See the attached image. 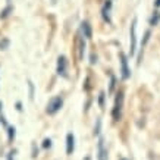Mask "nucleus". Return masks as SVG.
Returning a JSON list of instances; mask_svg holds the SVG:
<instances>
[{
  "label": "nucleus",
  "mask_w": 160,
  "mask_h": 160,
  "mask_svg": "<svg viewBox=\"0 0 160 160\" xmlns=\"http://www.w3.org/2000/svg\"><path fill=\"white\" fill-rule=\"evenodd\" d=\"M62 106H63L62 97L56 96V97L50 98V102L47 103V109H46V112H47L49 115H54V113H58V112L62 109Z\"/></svg>",
  "instance_id": "obj_1"
},
{
  "label": "nucleus",
  "mask_w": 160,
  "mask_h": 160,
  "mask_svg": "<svg viewBox=\"0 0 160 160\" xmlns=\"http://www.w3.org/2000/svg\"><path fill=\"white\" fill-rule=\"evenodd\" d=\"M122 102H123V94L119 92L116 97V103H115V107H113V112H112V116L115 121H119L121 119V112H122Z\"/></svg>",
  "instance_id": "obj_2"
},
{
  "label": "nucleus",
  "mask_w": 160,
  "mask_h": 160,
  "mask_svg": "<svg viewBox=\"0 0 160 160\" xmlns=\"http://www.w3.org/2000/svg\"><path fill=\"white\" fill-rule=\"evenodd\" d=\"M135 28H137V19L132 21V24H131V29H129V46H131V49H129V52H131V56H134L135 54V47H137V35H135Z\"/></svg>",
  "instance_id": "obj_3"
},
{
  "label": "nucleus",
  "mask_w": 160,
  "mask_h": 160,
  "mask_svg": "<svg viewBox=\"0 0 160 160\" xmlns=\"http://www.w3.org/2000/svg\"><path fill=\"white\" fill-rule=\"evenodd\" d=\"M68 60H66V58L65 56H60L58 60V73L60 75V77H68Z\"/></svg>",
  "instance_id": "obj_4"
},
{
  "label": "nucleus",
  "mask_w": 160,
  "mask_h": 160,
  "mask_svg": "<svg viewBox=\"0 0 160 160\" xmlns=\"http://www.w3.org/2000/svg\"><path fill=\"white\" fill-rule=\"evenodd\" d=\"M119 58H121V72H122V78L123 79H128V78L131 77V71L128 68V60H126V56L123 53H119Z\"/></svg>",
  "instance_id": "obj_5"
},
{
  "label": "nucleus",
  "mask_w": 160,
  "mask_h": 160,
  "mask_svg": "<svg viewBox=\"0 0 160 160\" xmlns=\"http://www.w3.org/2000/svg\"><path fill=\"white\" fill-rule=\"evenodd\" d=\"M73 150H75V137H73V134L69 132L66 135V153L71 156L73 153Z\"/></svg>",
  "instance_id": "obj_6"
},
{
  "label": "nucleus",
  "mask_w": 160,
  "mask_h": 160,
  "mask_svg": "<svg viewBox=\"0 0 160 160\" xmlns=\"http://www.w3.org/2000/svg\"><path fill=\"white\" fill-rule=\"evenodd\" d=\"M98 160H107V153L104 148V140H98Z\"/></svg>",
  "instance_id": "obj_7"
},
{
  "label": "nucleus",
  "mask_w": 160,
  "mask_h": 160,
  "mask_svg": "<svg viewBox=\"0 0 160 160\" xmlns=\"http://www.w3.org/2000/svg\"><path fill=\"white\" fill-rule=\"evenodd\" d=\"M81 29H82V32H84V37L91 38V25L88 24V22H82L81 24Z\"/></svg>",
  "instance_id": "obj_8"
},
{
  "label": "nucleus",
  "mask_w": 160,
  "mask_h": 160,
  "mask_svg": "<svg viewBox=\"0 0 160 160\" xmlns=\"http://www.w3.org/2000/svg\"><path fill=\"white\" fill-rule=\"evenodd\" d=\"M159 21H160V15L156 12V16H153V18L150 19V24H151V25H156L157 22H159Z\"/></svg>",
  "instance_id": "obj_9"
},
{
  "label": "nucleus",
  "mask_w": 160,
  "mask_h": 160,
  "mask_svg": "<svg viewBox=\"0 0 160 160\" xmlns=\"http://www.w3.org/2000/svg\"><path fill=\"white\" fill-rule=\"evenodd\" d=\"M10 10H12V8H10V6H8V8H6V9L3 10L2 13H0V18H6V16L9 15V12H10Z\"/></svg>",
  "instance_id": "obj_10"
},
{
  "label": "nucleus",
  "mask_w": 160,
  "mask_h": 160,
  "mask_svg": "<svg viewBox=\"0 0 160 160\" xmlns=\"http://www.w3.org/2000/svg\"><path fill=\"white\" fill-rule=\"evenodd\" d=\"M43 147H44V148H49V147H52V140H50V138H46V140H44V142H43Z\"/></svg>",
  "instance_id": "obj_11"
},
{
  "label": "nucleus",
  "mask_w": 160,
  "mask_h": 160,
  "mask_svg": "<svg viewBox=\"0 0 160 160\" xmlns=\"http://www.w3.org/2000/svg\"><path fill=\"white\" fill-rule=\"evenodd\" d=\"M15 134H16V132H15V128H9V141H12L15 138Z\"/></svg>",
  "instance_id": "obj_12"
},
{
  "label": "nucleus",
  "mask_w": 160,
  "mask_h": 160,
  "mask_svg": "<svg viewBox=\"0 0 160 160\" xmlns=\"http://www.w3.org/2000/svg\"><path fill=\"white\" fill-rule=\"evenodd\" d=\"M100 106H104V92H100Z\"/></svg>",
  "instance_id": "obj_13"
},
{
  "label": "nucleus",
  "mask_w": 160,
  "mask_h": 160,
  "mask_svg": "<svg viewBox=\"0 0 160 160\" xmlns=\"http://www.w3.org/2000/svg\"><path fill=\"white\" fill-rule=\"evenodd\" d=\"M98 132H100V119H98V121H97V126L94 128V134H96V135H97Z\"/></svg>",
  "instance_id": "obj_14"
},
{
  "label": "nucleus",
  "mask_w": 160,
  "mask_h": 160,
  "mask_svg": "<svg viewBox=\"0 0 160 160\" xmlns=\"http://www.w3.org/2000/svg\"><path fill=\"white\" fill-rule=\"evenodd\" d=\"M29 90H31V98L34 97V85H32V82H29Z\"/></svg>",
  "instance_id": "obj_15"
},
{
  "label": "nucleus",
  "mask_w": 160,
  "mask_h": 160,
  "mask_svg": "<svg viewBox=\"0 0 160 160\" xmlns=\"http://www.w3.org/2000/svg\"><path fill=\"white\" fill-rule=\"evenodd\" d=\"M154 6L156 8H160V0H154Z\"/></svg>",
  "instance_id": "obj_16"
},
{
  "label": "nucleus",
  "mask_w": 160,
  "mask_h": 160,
  "mask_svg": "<svg viewBox=\"0 0 160 160\" xmlns=\"http://www.w3.org/2000/svg\"><path fill=\"white\" fill-rule=\"evenodd\" d=\"M84 160H91V157H90V156H87V157H85Z\"/></svg>",
  "instance_id": "obj_17"
},
{
  "label": "nucleus",
  "mask_w": 160,
  "mask_h": 160,
  "mask_svg": "<svg viewBox=\"0 0 160 160\" xmlns=\"http://www.w3.org/2000/svg\"><path fill=\"white\" fill-rule=\"evenodd\" d=\"M8 160H12V154H10V156H9V157H8Z\"/></svg>",
  "instance_id": "obj_18"
},
{
  "label": "nucleus",
  "mask_w": 160,
  "mask_h": 160,
  "mask_svg": "<svg viewBox=\"0 0 160 160\" xmlns=\"http://www.w3.org/2000/svg\"><path fill=\"white\" fill-rule=\"evenodd\" d=\"M0 106H2V102H0Z\"/></svg>",
  "instance_id": "obj_19"
},
{
  "label": "nucleus",
  "mask_w": 160,
  "mask_h": 160,
  "mask_svg": "<svg viewBox=\"0 0 160 160\" xmlns=\"http://www.w3.org/2000/svg\"><path fill=\"white\" fill-rule=\"evenodd\" d=\"M122 160H126V159H122Z\"/></svg>",
  "instance_id": "obj_20"
}]
</instances>
